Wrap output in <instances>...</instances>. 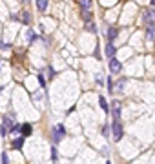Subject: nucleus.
<instances>
[{
    "label": "nucleus",
    "instance_id": "nucleus-13",
    "mask_svg": "<svg viewBox=\"0 0 155 164\" xmlns=\"http://www.w3.org/2000/svg\"><path fill=\"white\" fill-rule=\"evenodd\" d=\"M22 144H24V139H22V137L13 141V148H15V150H20V148H22Z\"/></svg>",
    "mask_w": 155,
    "mask_h": 164
},
{
    "label": "nucleus",
    "instance_id": "nucleus-21",
    "mask_svg": "<svg viewBox=\"0 0 155 164\" xmlns=\"http://www.w3.org/2000/svg\"><path fill=\"white\" fill-rule=\"evenodd\" d=\"M117 86H119V88H117V89H119V91H122V89H124V80H121V82H119V84H117Z\"/></svg>",
    "mask_w": 155,
    "mask_h": 164
},
{
    "label": "nucleus",
    "instance_id": "nucleus-7",
    "mask_svg": "<svg viewBox=\"0 0 155 164\" xmlns=\"http://www.w3.org/2000/svg\"><path fill=\"white\" fill-rule=\"evenodd\" d=\"M121 119V104L115 100L113 102V120H119Z\"/></svg>",
    "mask_w": 155,
    "mask_h": 164
},
{
    "label": "nucleus",
    "instance_id": "nucleus-4",
    "mask_svg": "<svg viewBox=\"0 0 155 164\" xmlns=\"http://www.w3.org/2000/svg\"><path fill=\"white\" fill-rule=\"evenodd\" d=\"M110 69H111V73H121V69H122V64L113 57V58H110Z\"/></svg>",
    "mask_w": 155,
    "mask_h": 164
},
{
    "label": "nucleus",
    "instance_id": "nucleus-23",
    "mask_svg": "<svg viewBox=\"0 0 155 164\" xmlns=\"http://www.w3.org/2000/svg\"><path fill=\"white\" fill-rule=\"evenodd\" d=\"M110 133V128L108 126H104V130H102V135H108Z\"/></svg>",
    "mask_w": 155,
    "mask_h": 164
},
{
    "label": "nucleus",
    "instance_id": "nucleus-3",
    "mask_svg": "<svg viewBox=\"0 0 155 164\" xmlns=\"http://www.w3.org/2000/svg\"><path fill=\"white\" fill-rule=\"evenodd\" d=\"M144 22L150 26V24H155V9H144V15H143Z\"/></svg>",
    "mask_w": 155,
    "mask_h": 164
},
{
    "label": "nucleus",
    "instance_id": "nucleus-5",
    "mask_svg": "<svg viewBox=\"0 0 155 164\" xmlns=\"http://www.w3.org/2000/svg\"><path fill=\"white\" fill-rule=\"evenodd\" d=\"M146 38H148L150 42L155 40V24H150V26L146 27Z\"/></svg>",
    "mask_w": 155,
    "mask_h": 164
},
{
    "label": "nucleus",
    "instance_id": "nucleus-19",
    "mask_svg": "<svg viewBox=\"0 0 155 164\" xmlns=\"http://www.w3.org/2000/svg\"><path fill=\"white\" fill-rule=\"evenodd\" d=\"M108 89H110V93H113V82H111V79H108Z\"/></svg>",
    "mask_w": 155,
    "mask_h": 164
},
{
    "label": "nucleus",
    "instance_id": "nucleus-2",
    "mask_svg": "<svg viewBox=\"0 0 155 164\" xmlns=\"http://www.w3.org/2000/svg\"><path fill=\"white\" fill-rule=\"evenodd\" d=\"M64 135H66V130H64V126H62V124H58V126L53 130V141H55V142H58L60 139H64Z\"/></svg>",
    "mask_w": 155,
    "mask_h": 164
},
{
    "label": "nucleus",
    "instance_id": "nucleus-6",
    "mask_svg": "<svg viewBox=\"0 0 155 164\" xmlns=\"http://www.w3.org/2000/svg\"><path fill=\"white\" fill-rule=\"evenodd\" d=\"M115 51H117V49H115V46H113L111 42H108V44H106V57L113 58V57H115Z\"/></svg>",
    "mask_w": 155,
    "mask_h": 164
},
{
    "label": "nucleus",
    "instance_id": "nucleus-14",
    "mask_svg": "<svg viewBox=\"0 0 155 164\" xmlns=\"http://www.w3.org/2000/svg\"><path fill=\"white\" fill-rule=\"evenodd\" d=\"M79 4L82 5V9H84V11H88V9L91 7V0H79Z\"/></svg>",
    "mask_w": 155,
    "mask_h": 164
},
{
    "label": "nucleus",
    "instance_id": "nucleus-11",
    "mask_svg": "<svg viewBox=\"0 0 155 164\" xmlns=\"http://www.w3.org/2000/svg\"><path fill=\"white\" fill-rule=\"evenodd\" d=\"M99 104H100V108L104 110V113H108V111H110V108H108V102H106V99H104V97H99Z\"/></svg>",
    "mask_w": 155,
    "mask_h": 164
},
{
    "label": "nucleus",
    "instance_id": "nucleus-25",
    "mask_svg": "<svg viewBox=\"0 0 155 164\" xmlns=\"http://www.w3.org/2000/svg\"><path fill=\"white\" fill-rule=\"evenodd\" d=\"M152 4H153V5H155V0H152Z\"/></svg>",
    "mask_w": 155,
    "mask_h": 164
},
{
    "label": "nucleus",
    "instance_id": "nucleus-15",
    "mask_svg": "<svg viewBox=\"0 0 155 164\" xmlns=\"http://www.w3.org/2000/svg\"><path fill=\"white\" fill-rule=\"evenodd\" d=\"M82 18H84L86 22H91V11H90V9L84 11V13H82Z\"/></svg>",
    "mask_w": 155,
    "mask_h": 164
},
{
    "label": "nucleus",
    "instance_id": "nucleus-8",
    "mask_svg": "<svg viewBox=\"0 0 155 164\" xmlns=\"http://www.w3.org/2000/svg\"><path fill=\"white\" fill-rule=\"evenodd\" d=\"M20 131L29 137V135L33 133V126H31V124H22V126H20Z\"/></svg>",
    "mask_w": 155,
    "mask_h": 164
},
{
    "label": "nucleus",
    "instance_id": "nucleus-22",
    "mask_svg": "<svg viewBox=\"0 0 155 164\" xmlns=\"http://www.w3.org/2000/svg\"><path fill=\"white\" fill-rule=\"evenodd\" d=\"M38 82H40V84H42V86H44V84H46V80H44V77H42V75H38Z\"/></svg>",
    "mask_w": 155,
    "mask_h": 164
},
{
    "label": "nucleus",
    "instance_id": "nucleus-17",
    "mask_svg": "<svg viewBox=\"0 0 155 164\" xmlns=\"http://www.w3.org/2000/svg\"><path fill=\"white\" fill-rule=\"evenodd\" d=\"M27 40H29V42H33V40H35V33H33L31 29H27Z\"/></svg>",
    "mask_w": 155,
    "mask_h": 164
},
{
    "label": "nucleus",
    "instance_id": "nucleus-1",
    "mask_svg": "<svg viewBox=\"0 0 155 164\" xmlns=\"http://www.w3.org/2000/svg\"><path fill=\"white\" fill-rule=\"evenodd\" d=\"M111 130H113V139L115 141H121L122 139V124H121V120H113Z\"/></svg>",
    "mask_w": 155,
    "mask_h": 164
},
{
    "label": "nucleus",
    "instance_id": "nucleus-26",
    "mask_svg": "<svg viewBox=\"0 0 155 164\" xmlns=\"http://www.w3.org/2000/svg\"><path fill=\"white\" fill-rule=\"evenodd\" d=\"M108 164H110V162H108Z\"/></svg>",
    "mask_w": 155,
    "mask_h": 164
},
{
    "label": "nucleus",
    "instance_id": "nucleus-20",
    "mask_svg": "<svg viewBox=\"0 0 155 164\" xmlns=\"http://www.w3.org/2000/svg\"><path fill=\"white\" fill-rule=\"evenodd\" d=\"M2 162H4V164H9V159H7V153H2Z\"/></svg>",
    "mask_w": 155,
    "mask_h": 164
},
{
    "label": "nucleus",
    "instance_id": "nucleus-16",
    "mask_svg": "<svg viewBox=\"0 0 155 164\" xmlns=\"http://www.w3.org/2000/svg\"><path fill=\"white\" fill-rule=\"evenodd\" d=\"M86 27H88V31H91V33H95V31H97V27H95V24H93V22H86Z\"/></svg>",
    "mask_w": 155,
    "mask_h": 164
},
{
    "label": "nucleus",
    "instance_id": "nucleus-9",
    "mask_svg": "<svg viewBox=\"0 0 155 164\" xmlns=\"http://www.w3.org/2000/svg\"><path fill=\"white\" fill-rule=\"evenodd\" d=\"M119 35V29L117 27H110V31H108V38H110V42H113V38Z\"/></svg>",
    "mask_w": 155,
    "mask_h": 164
},
{
    "label": "nucleus",
    "instance_id": "nucleus-10",
    "mask_svg": "<svg viewBox=\"0 0 155 164\" xmlns=\"http://www.w3.org/2000/svg\"><path fill=\"white\" fill-rule=\"evenodd\" d=\"M20 13H22V16H20L22 22H24V24H29V22H31V15H29V11H20Z\"/></svg>",
    "mask_w": 155,
    "mask_h": 164
},
{
    "label": "nucleus",
    "instance_id": "nucleus-18",
    "mask_svg": "<svg viewBox=\"0 0 155 164\" xmlns=\"http://www.w3.org/2000/svg\"><path fill=\"white\" fill-rule=\"evenodd\" d=\"M51 161H57V150H55V146L51 148Z\"/></svg>",
    "mask_w": 155,
    "mask_h": 164
},
{
    "label": "nucleus",
    "instance_id": "nucleus-24",
    "mask_svg": "<svg viewBox=\"0 0 155 164\" xmlns=\"http://www.w3.org/2000/svg\"><path fill=\"white\" fill-rule=\"evenodd\" d=\"M22 2H24V4H29V2H31V0H22Z\"/></svg>",
    "mask_w": 155,
    "mask_h": 164
},
{
    "label": "nucleus",
    "instance_id": "nucleus-12",
    "mask_svg": "<svg viewBox=\"0 0 155 164\" xmlns=\"http://www.w3.org/2000/svg\"><path fill=\"white\" fill-rule=\"evenodd\" d=\"M37 7H38V11H46L48 9V0H37Z\"/></svg>",
    "mask_w": 155,
    "mask_h": 164
}]
</instances>
